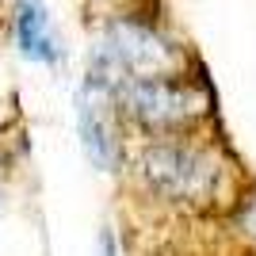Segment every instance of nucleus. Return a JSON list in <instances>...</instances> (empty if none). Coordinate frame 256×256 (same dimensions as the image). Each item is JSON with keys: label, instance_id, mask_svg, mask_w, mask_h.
<instances>
[{"label": "nucleus", "instance_id": "f257e3e1", "mask_svg": "<svg viewBox=\"0 0 256 256\" xmlns=\"http://www.w3.org/2000/svg\"><path fill=\"white\" fill-rule=\"evenodd\" d=\"M172 65H176V54H172V46L160 34H153L150 27H138V23H115L96 50L92 76L107 80L118 92L130 80L168 76Z\"/></svg>", "mask_w": 256, "mask_h": 256}, {"label": "nucleus", "instance_id": "39448f33", "mask_svg": "<svg viewBox=\"0 0 256 256\" xmlns=\"http://www.w3.org/2000/svg\"><path fill=\"white\" fill-rule=\"evenodd\" d=\"M16 46L31 62L54 65L58 62V38L50 31V12L42 0H20L16 4Z\"/></svg>", "mask_w": 256, "mask_h": 256}, {"label": "nucleus", "instance_id": "f03ea898", "mask_svg": "<svg viewBox=\"0 0 256 256\" xmlns=\"http://www.w3.org/2000/svg\"><path fill=\"white\" fill-rule=\"evenodd\" d=\"M126 111L150 130H168L184 126L195 115L206 111V92H199L188 80H168V76H146V80H130L115 92Z\"/></svg>", "mask_w": 256, "mask_h": 256}, {"label": "nucleus", "instance_id": "20e7f679", "mask_svg": "<svg viewBox=\"0 0 256 256\" xmlns=\"http://www.w3.org/2000/svg\"><path fill=\"white\" fill-rule=\"evenodd\" d=\"M111 100H115V88L88 73V84L80 92V138H84L88 157L104 172H111L118 164V142H115L111 122H107V104Z\"/></svg>", "mask_w": 256, "mask_h": 256}, {"label": "nucleus", "instance_id": "7ed1b4c3", "mask_svg": "<svg viewBox=\"0 0 256 256\" xmlns=\"http://www.w3.org/2000/svg\"><path fill=\"white\" fill-rule=\"evenodd\" d=\"M146 184L168 199H203L214 188V160L192 146H153L142 157Z\"/></svg>", "mask_w": 256, "mask_h": 256}, {"label": "nucleus", "instance_id": "423d86ee", "mask_svg": "<svg viewBox=\"0 0 256 256\" xmlns=\"http://www.w3.org/2000/svg\"><path fill=\"white\" fill-rule=\"evenodd\" d=\"M100 256H115V237L100 234Z\"/></svg>", "mask_w": 256, "mask_h": 256}]
</instances>
